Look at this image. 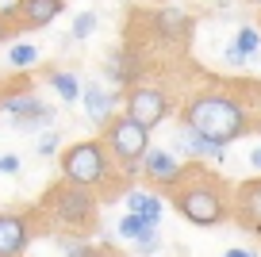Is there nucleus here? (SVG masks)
<instances>
[{
  "mask_svg": "<svg viewBox=\"0 0 261 257\" xmlns=\"http://www.w3.org/2000/svg\"><path fill=\"white\" fill-rule=\"evenodd\" d=\"M73 257H92V249L89 246H73Z\"/></svg>",
  "mask_w": 261,
  "mask_h": 257,
  "instance_id": "nucleus-27",
  "label": "nucleus"
},
{
  "mask_svg": "<svg viewBox=\"0 0 261 257\" xmlns=\"http://www.w3.org/2000/svg\"><path fill=\"white\" fill-rule=\"evenodd\" d=\"M250 165H253V169H261V146H257V150L250 153Z\"/></svg>",
  "mask_w": 261,
  "mask_h": 257,
  "instance_id": "nucleus-26",
  "label": "nucleus"
},
{
  "mask_svg": "<svg viewBox=\"0 0 261 257\" xmlns=\"http://www.w3.org/2000/svg\"><path fill=\"white\" fill-rule=\"evenodd\" d=\"M62 0H19V4H12V8H4V23H16V27H23V31H35V27H46L50 19H58L62 16Z\"/></svg>",
  "mask_w": 261,
  "mask_h": 257,
  "instance_id": "nucleus-7",
  "label": "nucleus"
},
{
  "mask_svg": "<svg viewBox=\"0 0 261 257\" xmlns=\"http://www.w3.org/2000/svg\"><path fill=\"white\" fill-rule=\"evenodd\" d=\"M81 104H85V112L92 115V123H108V119H112L115 100L108 96L100 85H85V89H81Z\"/></svg>",
  "mask_w": 261,
  "mask_h": 257,
  "instance_id": "nucleus-11",
  "label": "nucleus"
},
{
  "mask_svg": "<svg viewBox=\"0 0 261 257\" xmlns=\"http://www.w3.org/2000/svg\"><path fill=\"white\" fill-rule=\"evenodd\" d=\"M185 127L192 131V135H200V138H207V142L227 150L234 138L246 135V115L230 96L207 92V96H196L192 104L185 108Z\"/></svg>",
  "mask_w": 261,
  "mask_h": 257,
  "instance_id": "nucleus-1",
  "label": "nucleus"
},
{
  "mask_svg": "<svg viewBox=\"0 0 261 257\" xmlns=\"http://www.w3.org/2000/svg\"><path fill=\"white\" fill-rule=\"evenodd\" d=\"M142 169H146V177L162 181V185H173V181L185 173V165L177 161V153H169V150H146L142 153Z\"/></svg>",
  "mask_w": 261,
  "mask_h": 257,
  "instance_id": "nucleus-9",
  "label": "nucleus"
},
{
  "mask_svg": "<svg viewBox=\"0 0 261 257\" xmlns=\"http://www.w3.org/2000/svg\"><path fill=\"white\" fill-rule=\"evenodd\" d=\"M27 219L23 215H0V257H19L27 249Z\"/></svg>",
  "mask_w": 261,
  "mask_h": 257,
  "instance_id": "nucleus-8",
  "label": "nucleus"
},
{
  "mask_svg": "<svg viewBox=\"0 0 261 257\" xmlns=\"http://www.w3.org/2000/svg\"><path fill=\"white\" fill-rule=\"evenodd\" d=\"M92 31H96V16H92V12H81V16L73 19V39H89Z\"/></svg>",
  "mask_w": 261,
  "mask_h": 257,
  "instance_id": "nucleus-19",
  "label": "nucleus"
},
{
  "mask_svg": "<svg viewBox=\"0 0 261 257\" xmlns=\"http://www.w3.org/2000/svg\"><path fill=\"white\" fill-rule=\"evenodd\" d=\"M257 46H261V35L253 31V27H242V31H238V54L242 58H250V54H257Z\"/></svg>",
  "mask_w": 261,
  "mask_h": 257,
  "instance_id": "nucleus-18",
  "label": "nucleus"
},
{
  "mask_svg": "<svg viewBox=\"0 0 261 257\" xmlns=\"http://www.w3.org/2000/svg\"><path fill=\"white\" fill-rule=\"evenodd\" d=\"M62 177L65 185L77 188H92L108 177V153L100 142H77L62 153Z\"/></svg>",
  "mask_w": 261,
  "mask_h": 257,
  "instance_id": "nucleus-2",
  "label": "nucleus"
},
{
  "mask_svg": "<svg viewBox=\"0 0 261 257\" xmlns=\"http://www.w3.org/2000/svg\"><path fill=\"white\" fill-rule=\"evenodd\" d=\"M223 257H253V253H250V249H227Z\"/></svg>",
  "mask_w": 261,
  "mask_h": 257,
  "instance_id": "nucleus-25",
  "label": "nucleus"
},
{
  "mask_svg": "<svg viewBox=\"0 0 261 257\" xmlns=\"http://www.w3.org/2000/svg\"><path fill=\"white\" fill-rule=\"evenodd\" d=\"M127 208H130V215H142V219H162V200L158 196H150V192H127Z\"/></svg>",
  "mask_w": 261,
  "mask_h": 257,
  "instance_id": "nucleus-14",
  "label": "nucleus"
},
{
  "mask_svg": "<svg viewBox=\"0 0 261 257\" xmlns=\"http://www.w3.org/2000/svg\"><path fill=\"white\" fill-rule=\"evenodd\" d=\"M177 208H180V215H185L192 226H219L223 215H227L223 196L215 192L212 185H192V188H185V192L177 196Z\"/></svg>",
  "mask_w": 261,
  "mask_h": 257,
  "instance_id": "nucleus-3",
  "label": "nucleus"
},
{
  "mask_svg": "<svg viewBox=\"0 0 261 257\" xmlns=\"http://www.w3.org/2000/svg\"><path fill=\"white\" fill-rule=\"evenodd\" d=\"M50 89L62 100H69V104L81 100V85H77V77H69V73H50Z\"/></svg>",
  "mask_w": 261,
  "mask_h": 257,
  "instance_id": "nucleus-16",
  "label": "nucleus"
},
{
  "mask_svg": "<svg viewBox=\"0 0 261 257\" xmlns=\"http://www.w3.org/2000/svg\"><path fill=\"white\" fill-rule=\"evenodd\" d=\"M238 211H242V215L261 230V181L242 185V192H238Z\"/></svg>",
  "mask_w": 261,
  "mask_h": 257,
  "instance_id": "nucleus-13",
  "label": "nucleus"
},
{
  "mask_svg": "<svg viewBox=\"0 0 261 257\" xmlns=\"http://www.w3.org/2000/svg\"><path fill=\"white\" fill-rule=\"evenodd\" d=\"M139 253H146V257H150V253H158V230H154V234H146V238H139Z\"/></svg>",
  "mask_w": 261,
  "mask_h": 257,
  "instance_id": "nucleus-21",
  "label": "nucleus"
},
{
  "mask_svg": "<svg viewBox=\"0 0 261 257\" xmlns=\"http://www.w3.org/2000/svg\"><path fill=\"white\" fill-rule=\"evenodd\" d=\"M108 142H112V153L119 161H142V153L150 150V131L130 123L127 115H112L108 119Z\"/></svg>",
  "mask_w": 261,
  "mask_h": 257,
  "instance_id": "nucleus-4",
  "label": "nucleus"
},
{
  "mask_svg": "<svg viewBox=\"0 0 261 257\" xmlns=\"http://www.w3.org/2000/svg\"><path fill=\"white\" fill-rule=\"evenodd\" d=\"M165 112H169V100L162 96L158 89H130L127 92V119L139 123L142 131H154L158 123L165 119Z\"/></svg>",
  "mask_w": 261,
  "mask_h": 257,
  "instance_id": "nucleus-6",
  "label": "nucleus"
},
{
  "mask_svg": "<svg viewBox=\"0 0 261 257\" xmlns=\"http://www.w3.org/2000/svg\"><path fill=\"white\" fill-rule=\"evenodd\" d=\"M177 146H180L185 153H192V158H212V161H223V146H215V142H207V138L192 135L188 127L177 135Z\"/></svg>",
  "mask_w": 261,
  "mask_h": 257,
  "instance_id": "nucleus-12",
  "label": "nucleus"
},
{
  "mask_svg": "<svg viewBox=\"0 0 261 257\" xmlns=\"http://www.w3.org/2000/svg\"><path fill=\"white\" fill-rule=\"evenodd\" d=\"M58 150V135H42L39 138V153H54Z\"/></svg>",
  "mask_w": 261,
  "mask_h": 257,
  "instance_id": "nucleus-23",
  "label": "nucleus"
},
{
  "mask_svg": "<svg viewBox=\"0 0 261 257\" xmlns=\"http://www.w3.org/2000/svg\"><path fill=\"white\" fill-rule=\"evenodd\" d=\"M227 62H230V65H242V62H246V58H242V54H238V50H234V46H227Z\"/></svg>",
  "mask_w": 261,
  "mask_h": 257,
  "instance_id": "nucleus-24",
  "label": "nucleus"
},
{
  "mask_svg": "<svg viewBox=\"0 0 261 257\" xmlns=\"http://www.w3.org/2000/svg\"><path fill=\"white\" fill-rule=\"evenodd\" d=\"M188 27V19H185V12L180 8H165L162 16H158V31L165 35V39H169V35H180Z\"/></svg>",
  "mask_w": 261,
  "mask_h": 257,
  "instance_id": "nucleus-17",
  "label": "nucleus"
},
{
  "mask_svg": "<svg viewBox=\"0 0 261 257\" xmlns=\"http://www.w3.org/2000/svg\"><path fill=\"white\" fill-rule=\"evenodd\" d=\"M108 77H112V85H130V81L142 73V58L139 50H112V58H108Z\"/></svg>",
  "mask_w": 261,
  "mask_h": 257,
  "instance_id": "nucleus-10",
  "label": "nucleus"
},
{
  "mask_svg": "<svg viewBox=\"0 0 261 257\" xmlns=\"http://www.w3.org/2000/svg\"><path fill=\"white\" fill-rule=\"evenodd\" d=\"M54 192V211H58V219L62 223H92V211H96V200H92V192L89 188H77V185H58V188H50Z\"/></svg>",
  "mask_w": 261,
  "mask_h": 257,
  "instance_id": "nucleus-5",
  "label": "nucleus"
},
{
  "mask_svg": "<svg viewBox=\"0 0 261 257\" xmlns=\"http://www.w3.org/2000/svg\"><path fill=\"white\" fill-rule=\"evenodd\" d=\"M8 39V23H4V19H0V42Z\"/></svg>",
  "mask_w": 261,
  "mask_h": 257,
  "instance_id": "nucleus-28",
  "label": "nucleus"
},
{
  "mask_svg": "<svg viewBox=\"0 0 261 257\" xmlns=\"http://www.w3.org/2000/svg\"><path fill=\"white\" fill-rule=\"evenodd\" d=\"M154 230H158V223H154V219L130 215V211L119 219V234H123V238H135V242H139V238H146V234H154Z\"/></svg>",
  "mask_w": 261,
  "mask_h": 257,
  "instance_id": "nucleus-15",
  "label": "nucleus"
},
{
  "mask_svg": "<svg viewBox=\"0 0 261 257\" xmlns=\"http://www.w3.org/2000/svg\"><path fill=\"white\" fill-rule=\"evenodd\" d=\"M35 58H39V50L27 46V42H23V46H12V50H8V62H12V65H31Z\"/></svg>",
  "mask_w": 261,
  "mask_h": 257,
  "instance_id": "nucleus-20",
  "label": "nucleus"
},
{
  "mask_svg": "<svg viewBox=\"0 0 261 257\" xmlns=\"http://www.w3.org/2000/svg\"><path fill=\"white\" fill-rule=\"evenodd\" d=\"M0 173H19V158L16 153H4V158H0Z\"/></svg>",
  "mask_w": 261,
  "mask_h": 257,
  "instance_id": "nucleus-22",
  "label": "nucleus"
},
{
  "mask_svg": "<svg viewBox=\"0 0 261 257\" xmlns=\"http://www.w3.org/2000/svg\"><path fill=\"white\" fill-rule=\"evenodd\" d=\"M253 4H261V0H253Z\"/></svg>",
  "mask_w": 261,
  "mask_h": 257,
  "instance_id": "nucleus-29",
  "label": "nucleus"
}]
</instances>
